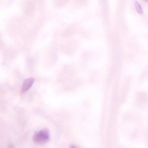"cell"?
<instances>
[{"label": "cell", "mask_w": 148, "mask_h": 148, "mask_svg": "<svg viewBox=\"0 0 148 148\" xmlns=\"http://www.w3.org/2000/svg\"><path fill=\"white\" fill-rule=\"evenodd\" d=\"M34 142L38 145H42L47 142L50 138V134L49 130L45 128L36 132L33 136Z\"/></svg>", "instance_id": "1"}, {"label": "cell", "mask_w": 148, "mask_h": 148, "mask_svg": "<svg viewBox=\"0 0 148 148\" xmlns=\"http://www.w3.org/2000/svg\"><path fill=\"white\" fill-rule=\"evenodd\" d=\"M34 82L33 77H29L24 81L21 90V93H23L28 90L32 86Z\"/></svg>", "instance_id": "2"}, {"label": "cell", "mask_w": 148, "mask_h": 148, "mask_svg": "<svg viewBox=\"0 0 148 148\" xmlns=\"http://www.w3.org/2000/svg\"><path fill=\"white\" fill-rule=\"evenodd\" d=\"M134 5L137 12L140 14H143V10L141 6L140 3L137 1L134 2Z\"/></svg>", "instance_id": "3"}, {"label": "cell", "mask_w": 148, "mask_h": 148, "mask_svg": "<svg viewBox=\"0 0 148 148\" xmlns=\"http://www.w3.org/2000/svg\"><path fill=\"white\" fill-rule=\"evenodd\" d=\"M144 1L148 2V0H143Z\"/></svg>", "instance_id": "4"}]
</instances>
